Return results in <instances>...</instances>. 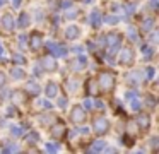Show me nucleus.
Listing matches in <instances>:
<instances>
[{"label":"nucleus","instance_id":"1","mask_svg":"<svg viewBox=\"0 0 159 154\" xmlns=\"http://www.w3.org/2000/svg\"><path fill=\"white\" fill-rule=\"evenodd\" d=\"M115 82H116V79H115L113 72H101L99 77H98V86H99V89H103V91H106V92H111L115 89Z\"/></svg>","mask_w":159,"mask_h":154},{"label":"nucleus","instance_id":"2","mask_svg":"<svg viewBox=\"0 0 159 154\" xmlns=\"http://www.w3.org/2000/svg\"><path fill=\"white\" fill-rule=\"evenodd\" d=\"M108 128H110V122L104 116H96L93 120V130L96 135H104L108 132Z\"/></svg>","mask_w":159,"mask_h":154},{"label":"nucleus","instance_id":"3","mask_svg":"<svg viewBox=\"0 0 159 154\" xmlns=\"http://www.w3.org/2000/svg\"><path fill=\"white\" fill-rule=\"evenodd\" d=\"M120 43H121V34L120 33H110L104 38V44H108V48H110V55L116 53Z\"/></svg>","mask_w":159,"mask_h":154},{"label":"nucleus","instance_id":"4","mask_svg":"<svg viewBox=\"0 0 159 154\" xmlns=\"http://www.w3.org/2000/svg\"><path fill=\"white\" fill-rule=\"evenodd\" d=\"M65 133H67L65 123H63L62 120H55V123H53L52 128H50V135H52L53 139L60 140V139H63V137H65Z\"/></svg>","mask_w":159,"mask_h":154},{"label":"nucleus","instance_id":"5","mask_svg":"<svg viewBox=\"0 0 159 154\" xmlns=\"http://www.w3.org/2000/svg\"><path fill=\"white\" fill-rule=\"evenodd\" d=\"M70 120L77 125H82L84 122L87 120V115H86V110L82 106H74L72 111H70Z\"/></svg>","mask_w":159,"mask_h":154},{"label":"nucleus","instance_id":"6","mask_svg":"<svg viewBox=\"0 0 159 154\" xmlns=\"http://www.w3.org/2000/svg\"><path fill=\"white\" fill-rule=\"evenodd\" d=\"M41 46H43V34L41 33H33L31 38H29V48L36 51Z\"/></svg>","mask_w":159,"mask_h":154},{"label":"nucleus","instance_id":"7","mask_svg":"<svg viewBox=\"0 0 159 154\" xmlns=\"http://www.w3.org/2000/svg\"><path fill=\"white\" fill-rule=\"evenodd\" d=\"M134 62V50L132 48H123L120 53V63L123 65H130Z\"/></svg>","mask_w":159,"mask_h":154},{"label":"nucleus","instance_id":"8","mask_svg":"<svg viewBox=\"0 0 159 154\" xmlns=\"http://www.w3.org/2000/svg\"><path fill=\"white\" fill-rule=\"evenodd\" d=\"M48 50H50V53L55 55V57H65V55H67L65 46H60V44L53 43V41H50V43H48Z\"/></svg>","mask_w":159,"mask_h":154},{"label":"nucleus","instance_id":"9","mask_svg":"<svg viewBox=\"0 0 159 154\" xmlns=\"http://www.w3.org/2000/svg\"><path fill=\"white\" fill-rule=\"evenodd\" d=\"M2 26H4V31H7V33H11V31L16 27L14 17H12L11 14H5V16L2 17Z\"/></svg>","mask_w":159,"mask_h":154},{"label":"nucleus","instance_id":"10","mask_svg":"<svg viewBox=\"0 0 159 154\" xmlns=\"http://www.w3.org/2000/svg\"><path fill=\"white\" fill-rule=\"evenodd\" d=\"M41 67L45 68V70H57V62H55V58L53 57H45L41 60Z\"/></svg>","mask_w":159,"mask_h":154},{"label":"nucleus","instance_id":"11","mask_svg":"<svg viewBox=\"0 0 159 154\" xmlns=\"http://www.w3.org/2000/svg\"><path fill=\"white\" fill-rule=\"evenodd\" d=\"M135 122L139 123L140 130H147L149 127H151V118H149L147 115H139L137 118H135Z\"/></svg>","mask_w":159,"mask_h":154},{"label":"nucleus","instance_id":"12","mask_svg":"<svg viewBox=\"0 0 159 154\" xmlns=\"http://www.w3.org/2000/svg\"><path fill=\"white\" fill-rule=\"evenodd\" d=\"M87 92H89V94H93V96H98L99 94V86H98V81H94V79H89V81H87Z\"/></svg>","mask_w":159,"mask_h":154},{"label":"nucleus","instance_id":"13","mask_svg":"<svg viewBox=\"0 0 159 154\" xmlns=\"http://www.w3.org/2000/svg\"><path fill=\"white\" fill-rule=\"evenodd\" d=\"M84 67H86V58L84 57H79L77 60L70 62V68H72V70H82Z\"/></svg>","mask_w":159,"mask_h":154},{"label":"nucleus","instance_id":"14","mask_svg":"<svg viewBox=\"0 0 159 154\" xmlns=\"http://www.w3.org/2000/svg\"><path fill=\"white\" fill-rule=\"evenodd\" d=\"M80 34V31H79V27L77 26H69L65 29V36H67V40H75L77 36Z\"/></svg>","mask_w":159,"mask_h":154},{"label":"nucleus","instance_id":"15","mask_svg":"<svg viewBox=\"0 0 159 154\" xmlns=\"http://www.w3.org/2000/svg\"><path fill=\"white\" fill-rule=\"evenodd\" d=\"M127 98L130 99V106H132V110H139L140 108V101L137 99V92H127Z\"/></svg>","mask_w":159,"mask_h":154},{"label":"nucleus","instance_id":"16","mask_svg":"<svg viewBox=\"0 0 159 154\" xmlns=\"http://www.w3.org/2000/svg\"><path fill=\"white\" fill-rule=\"evenodd\" d=\"M45 91H46V96H48V98H55L57 92H58V86H57L55 82H48Z\"/></svg>","mask_w":159,"mask_h":154},{"label":"nucleus","instance_id":"17","mask_svg":"<svg viewBox=\"0 0 159 154\" xmlns=\"http://www.w3.org/2000/svg\"><path fill=\"white\" fill-rule=\"evenodd\" d=\"M24 89L29 92V94H33V96H38V94H39V86L36 84V82H33V81H31V82H28Z\"/></svg>","mask_w":159,"mask_h":154},{"label":"nucleus","instance_id":"18","mask_svg":"<svg viewBox=\"0 0 159 154\" xmlns=\"http://www.w3.org/2000/svg\"><path fill=\"white\" fill-rule=\"evenodd\" d=\"M11 99H12V103L14 105H21V103H24V94H22V91H14L11 94Z\"/></svg>","mask_w":159,"mask_h":154},{"label":"nucleus","instance_id":"19","mask_svg":"<svg viewBox=\"0 0 159 154\" xmlns=\"http://www.w3.org/2000/svg\"><path fill=\"white\" fill-rule=\"evenodd\" d=\"M89 22L93 24L94 27H98L101 24V14L98 12V10H93V14L89 16Z\"/></svg>","mask_w":159,"mask_h":154},{"label":"nucleus","instance_id":"20","mask_svg":"<svg viewBox=\"0 0 159 154\" xmlns=\"http://www.w3.org/2000/svg\"><path fill=\"white\" fill-rule=\"evenodd\" d=\"M39 122H41V125H50V123L55 122V115H41Z\"/></svg>","mask_w":159,"mask_h":154},{"label":"nucleus","instance_id":"21","mask_svg":"<svg viewBox=\"0 0 159 154\" xmlns=\"http://www.w3.org/2000/svg\"><path fill=\"white\" fill-rule=\"evenodd\" d=\"M104 149H106V142H103V140H96V142L93 144V147H91V151H94V152L104 151Z\"/></svg>","mask_w":159,"mask_h":154},{"label":"nucleus","instance_id":"22","mask_svg":"<svg viewBox=\"0 0 159 154\" xmlns=\"http://www.w3.org/2000/svg\"><path fill=\"white\" fill-rule=\"evenodd\" d=\"M19 27H26V26H28V24H29V16H28V14H26V12H22L21 14V16H19Z\"/></svg>","mask_w":159,"mask_h":154},{"label":"nucleus","instance_id":"23","mask_svg":"<svg viewBox=\"0 0 159 154\" xmlns=\"http://www.w3.org/2000/svg\"><path fill=\"white\" fill-rule=\"evenodd\" d=\"M11 74H12V77H14V79H21V77H24V70H22V68H17V67H16V68H12V70H11Z\"/></svg>","mask_w":159,"mask_h":154},{"label":"nucleus","instance_id":"24","mask_svg":"<svg viewBox=\"0 0 159 154\" xmlns=\"http://www.w3.org/2000/svg\"><path fill=\"white\" fill-rule=\"evenodd\" d=\"M38 139H39V135H38V133H36V132H31L28 137H26V142H28V144H31V146H33L34 142H38Z\"/></svg>","mask_w":159,"mask_h":154},{"label":"nucleus","instance_id":"25","mask_svg":"<svg viewBox=\"0 0 159 154\" xmlns=\"http://www.w3.org/2000/svg\"><path fill=\"white\" fill-rule=\"evenodd\" d=\"M152 24H154V21H152L151 17H147V19H144V22H142V29H144V31H151Z\"/></svg>","mask_w":159,"mask_h":154},{"label":"nucleus","instance_id":"26","mask_svg":"<svg viewBox=\"0 0 159 154\" xmlns=\"http://www.w3.org/2000/svg\"><path fill=\"white\" fill-rule=\"evenodd\" d=\"M128 38H130L132 41H137L139 38H137V31L134 29V27H130V29H128Z\"/></svg>","mask_w":159,"mask_h":154},{"label":"nucleus","instance_id":"27","mask_svg":"<svg viewBox=\"0 0 159 154\" xmlns=\"http://www.w3.org/2000/svg\"><path fill=\"white\" fill-rule=\"evenodd\" d=\"M79 86V82H77V79H70L69 81V89L70 91H75V87Z\"/></svg>","mask_w":159,"mask_h":154},{"label":"nucleus","instance_id":"28","mask_svg":"<svg viewBox=\"0 0 159 154\" xmlns=\"http://www.w3.org/2000/svg\"><path fill=\"white\" fill-rule=\"evenodd\" d=\"M118 21V17H115V16H104V22H108V24H115Z\"/></svg>","mask_w":159,"mask_h":154},{"label":"nucleus","instance_id":"29","mask_svg":"<svg viewBox=\"0 0 159 154\" xmlns=\"http://www.w3.org/2000/svg\"><path fill=\"white\" fill-rule=\"evenodd\" d=\"M46 151H48V152H57V151H58V146H57V144H46Z\"/></svg>","mask_w":159,"mask_h":154},{"label":"nucleus","instance_id":"30","mask_svg":"<svg viewBox=\"0 0 159 154\" xmlns=\"http://www.w3.org/2000/svg\"><path fill=\"white\" fill-rule=\"evenodd\" d=\"M14 62L16 63H26V58L21 57V55H14Z\"/></svg>","mask_w":159,"mask_h":154},{"label":"nucleus","instance_id":"31","mask_svg":"<svg viewBox=\"0 0 159 154\" xmlns=\"http://www.w3.org/2000/svg\"><path fill=\"white\" fill-rule=\"evenodd\" d=\"M84 108L93 110V108H94V101H91V99H86V101H84Z\"/></svg>","mask_w":159,"mask_h":154},{"label":"nucleus","instance_id":"32","mask_svg":"<svg viewBox=\"0 0 159 154\" xmlns=\"http://www.w3.org/2000/svg\"><path fill=\"white\" fill-rule=\"evenodd\" d=\"M5 81H7L5 74H4V72H0V87H4V86H5Z\"/></svg>","mask_w":159,"mask_h":154},{"label":"nucleus","instance_id":"33","mask_svg":"<svg viewBox=\"0 0 159 154\" xmlns=\"http://www.w3.org/2000/svg\"><path fill=\"white\" fill-rule=\"evenodd\" d=\"M142 51H144V55H145L147 58L152 55V50H151V48H147V46H144V48H142Z\"/></svg>","mask_w":159,"mask_h":154},{"label":"nucleus","instance_id":"34","mask_svg":"<svg viewBox=\"0 0 159 154\" xmlns=\"http://www.w3.org/2000/svg\"><path fill=\"white\" fill-rule=\"evenodd\" d=\"M154 101H156V99H154V98H152V96H147V105H149V106H151V108H154V105H156V103H154Z\"/></svg>","mask_w":159,"mask_h":154},{"label":"nucleus","instance_id":"35","mask_svg":"<svg viewBox=\"0 0 159 154\" xmlns=\"http://www.w3.org/2000/svg\"><path fill=\"white\" fill-rule=\"evenodd\" d=\"M21 128H19V127H12V135H21Z\"/></svg>","mask_w":159,"mask_h":154},{"label":"nucleus","instance_id":"36","mask_svg":"<svg viewBox=\"0 0 159 154\" xmlns=\"http://www.w3.org/2000/svg\"><path fill=\"white\" fill-rule=\"evenodd\" d=\"M125 146H134V139H128V137H123Z\"/></svg>","mask_w":159,"mask_h":154},{"label":"nucleus","instance_id":"37","mask_svg":"<svg viewBox=\"0 0 159 154\" xmlns=\"http://www.w3.org/2000/svg\"><path fill=\"white\" fill-rule=\"evenodd\" d=\"M147 77L149 79L154 77V68H152V67H147Z\"/></svg>","mask_w":159,"mask_h":154},{"label":"nucleus","instance_id":"38","mask_svg":"<svg viewBox=\"0 0 159 154\" xmlns=\"http://www.w3.org/2000/svg\"><path fill=\"white\" fill-rule=\"evenodd\" d=\"M58 106H60V108H65V106H67V98H62V99H60V101H58Z\"/></svg>","mask_w":159,"mask_h":154},{"label":"nucleus","instance_id":"39","mask_svg":"<svg viewBox=\"0 0 159 154\" xmlns=\"http://www.w3.org/2000/svg\"><path fill=\"white\" fill-rule=\"evenodd\" d=\"M151 146H152V149H154V151L157 149V137H154V139L151 140Z\"/></svg>","mask_w":159,"mask_h":154},{"label":"nucleus","instance_id":"40","mask_svg":"<svg viewBox=\"0 0 159 154\" xmlns=\"http://www.w3.org/2000/svg\"><path fill=\"white\" fill-rule=\"evenodd\" d=\"M7 151H9V152H17L19 147L17 146H11V147H7Z\"/></svg>","mask_w":159,"mask_h":154},{"label":"nucleus","instance_id":"41","mask_svg":"<svg viewBox=\"0 0 159 154\" xmlns=\"http://www.w3.org/2000/svg\"><path fill=\"white\" fill-rule=\"evenodd\" d=\"M77 14H79V12H77V10H70V12H67L65 16H67V17H75Z\"/></svg>","mask_w":159,"mask_h":154},{"label":"nucleus","instance_id":"42","mask_svg":"<svg viewBox=\"0 0 159 154\" xmlns=\"http://www.w3.org/2000/svg\"><path fill=\"white\" fill-rule=\"evenodd\" d=\"M94 106H96V108H99V110H103L104 108V103L103 101H96V103H94Z\"/></svg>","mask_w":159,"mask_h":154},{"label":"nucleus","instance_id":"43","mask_svg":"<svg viewBox=\"0 0 159 154\" xmlns=\"http://www.w3.org/2000/svg\"><path fill=\"white\" fill-rule=\"evenodd\" d=\"M139 81V77H137V74H134L132 77H128V82H137Z\"/></svg>","mask_w":159,"mask_h":154},{"label":"nucleus","instance_id":"44","mask_svg":"<svg viewBox=\"0 0 159 154\" xmlns=\"http://www.w3.org/2000/svg\"><path fill=\"white\" fill-rule=\"evenodd\" d=\"M43 103V106H45V108H50V106H52V103H48V101H41Z\"/></svg>","mask_w":159,"mask_h":154},{"label":"nucleus","instance_id":"45","mask_svg":"<svg viewBox=\"0 0 159 154\" xmlns=\"http://www.w3.org/2000/svg\"><path fill=\"white\" fill-rule=\"evenodd\" d=\"M70 3H72V2H70V0H65V2H63V3H62V5H63V7H65V9H67V7H69V5H70Z\"/></svg>","mask_w":159,"mask_h":154},{"label":"nucleus","instance_id":"46","mask_svg":"<svg viewBox=\"0 0 159 154\" xmlns=\"http://www.w3.org/2000/svg\"><path fill=\"white\" fill-rule=\"evenodd\" d=\"M134 10H135L134 5H128V7H127V12H134Z\"/></svg>","mask_w":159,"mask_h":154},{"label":"nucleus","instance_id":"47","mask_svg":"<svg viewBox=\"0 0 159 154\" xmlns=\"http://www.w3.org/2000/svg\"><path fill=\"white\" fill-rule=\"evenodd\" d=\"M24 41H26V36H21V38H19V43H21V44H24Z\"/></svg>","mask_w":159,"mask_h":154},{"label":"nucleus","instance_id":"48","mask_svg":"<svg viewBox=\"0 0 159 154\" xmlns=\"http://www.w3.org/2000/svg\"><path fill=\"white\" fill-rule=\"evenodd\" d=\"M74 51H75V53L79 51V53H80V51H82V46H75V48H74Z\"/></svg>","mask_w":159,"mask_h":154},{"label":"nucleus","instance_id":"49","mask_svg":"<svg viewBox=\"0 0 159 154\" xmlns=\"http://www.w3.org/2000/svg\"><path fill=\"white\" fill-rule=\"evenodd\" d=\"M12 2H14V5H16V7L21 5V0H12Z\"/></svg>","mask_w":159,"mask_h":154},{"label":"nucleus","instance_id":"50","mask_svg":"<svg viewBox=\"0 0 159 154\" xmlns=\"http://www.w3.org/2000/svg\"><path fill=\"white\" fill-rule=\"evenodd\" d=\"M4 53V48H2V44H0V55Z\"/></svg>","mask_w":159,"mask_h":154},{"label":"nucleus","instance_id":"51","mask_svg":"<svg viewBox=\"0 0 159 154\" xmlns=\"http://www.w3.org/2000/svg\"><path fill=\"white\" fill-rule=\"evenodd\" d=\"M152 2H154V5H156V2H157V0H152Z\"/></svg>","mask_w":159,"mask_h":154}]
</instances>
